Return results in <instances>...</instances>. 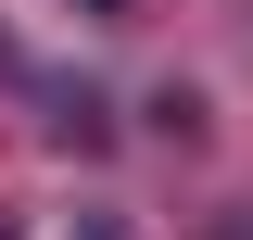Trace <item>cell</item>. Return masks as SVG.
Here are the masks:
<instances>
[{
    "label": "cell",
    "instance_id": "cell-1",
    "mask_svg": "<svg viewBox=\"0 0 253 240\" xmlns=\"http://www.w3.org/2000/svg\"><path fill=\"white\" fill-rule=\"evenodd\" d=\"M89 13H126V0H89Z\"/></svg>",
    "mask_w": 253,
    "mask_h": 240
},
{
    "label": "cell",
    "instance_id": "cell-2",
    "mask_svg": "<svg viewBox=\"0 0 253 240\" xmlns=\"http://www.w3.org/2000/svg\"><path fill=\"white\" fill-rule=\"evenodd\" d=\"M0 240H13V215H0Z\"/></svg>",
    "mask_w": 253,
    "mask_h": 240
}]
</instances>
